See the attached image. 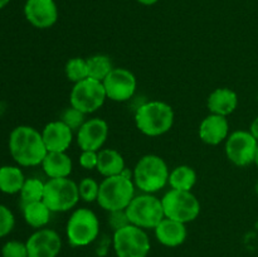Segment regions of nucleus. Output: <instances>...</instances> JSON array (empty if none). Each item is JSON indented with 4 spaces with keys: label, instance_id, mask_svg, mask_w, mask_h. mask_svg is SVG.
Masks as SVG:
<instances>
[{
    "label": "nucleus",
    "instance_id": "nucleus-1",
    "mask_svg": "<svg viewBox=\"0 0 258 257\" xmlns=\"http://www.w3.org/2000/svg\"><path fill=\"white\" fill-rule=\"evenodd\" d=\"M9 153L20 166L40 165L47 155L42 133L28 125L17 126L9 135Z\"/></svg>",
    "mask_w": 258,
    "mask_h": 257
},
{
    "label": "nucleus",
    "instance_id": "nucleus-2",
    "mask_svg": "<svg viewBox=\"0 0 258 257\" xmlns=\"http://www.w3.org/2000/svg\"><path fill=\"white\" fill-rule=\"evenodd\" d=\"M173 107L164 101H148L138 107L135 112V125L141 134L149 138L164 135L174 125Z\"/></svg>",
    "mask_w": 258,
    "mask_h": 257
},
{
    "label": "nucleus",
    "instance_id": "nucleus-3",
    "mask_svg": "<svg viewBox=\"0 0 258 257\" xmlns=\"http://www.w3.org/2000/svg\"><path fill=\"white\" fill-rule=\"evenodd\" d=\"M133 173V180L136 188L143 193L154 194L168 184L170 170L161 156L148 154L139 159Z\"/></svg>",
    "mask_w": 258,
    "mask_h": 257
},
{
    "label": "nucleus",
    "instance_id": "nucleus-4",
    "mask_svg": "<svg viewBox=\"0 0 258 257\" xmlns=\"http://www.w3.org/2000/svg\"><path fill=\"white\" fill-rule=\"evenodd\" d=\"M135 188L133 179L121 174L107 176L100 183L98 206L107 212L123 211L135 197Z\"/></svg>",
    "mask_w": 258,
    "mask_h": 257
},
{
    "label": "nucleus",
    "instance_id": "nucleus-5",
    "mask_svg": "<svg viewBox=\"0 0 258 257\" xmlns=\"http://www.w3.org/2000/svg\"><path fill=\"white\" fill-rule=\"evenodd\" d=\"M100 234V219L90 208H77L72 212L66 226V236L72 247H86Z\"/></svg>",
    "mask_w": 258,
    "mask_h": 257
},
{
    "label": "nucleus",
    "instance_id": "nucleus-6",
    "mask_svg": "<svg viewBox=\"0 0 258 257\" xmlns=\"http://www.w3.org/2000/svg\"><path fill=\"white\" fill-rule=\"evenodd\" d=\"M125 212L130 224L143 229H154L165 218L161 199L149 193L134 197Z\"/></svg>",
    "mask_w": 258,
    "mask_h": 257
},
{
    "label": "nucleus",
    "instance_id": "nucleus-7",
    "mask_svg": "<svg viewBox=\"0 0 258 257\" xmlns=\"http://www.w3.org/2000/svg\"><path fill=\"white\" fill-rule=\"evenodd\" d=\"M80 201L78 184L68 178L48 179L44 185L43 202L52 213L68 212L75 208Z\"/></svg>",
    "mask_w": 258,
    "mask_h": 257
},
{
    "label": "nucleus",
    "instance_id": "nucleus-8",
    "mask_svg": "<svg viewBox=\"0 0 258 257\" xmlns=\"http://www.w3.org/2000/svg\"><path fill=\"white\" fill-rule=\"evenodd\" d=\"M112 246L116 257H148L151 249L150 238L145 229L134 224L113 232Z\"/></svg>",
    "mask_w": 258,
    "mask_h": 257
},
{
    "label": "nucleus",
    "instance_id": "nucleus-9",
    "mask_svg": "<svg viewBox=\"0 0 258 257\" xmlns=\"http://www.w3.org/2000/svg\"><path fill=\"white\" fill-rule=\"evenodd\" d=\"M165 218L189 223L201 214V202L191 191L170 189L161 198Z\"/></svg>",
    "mask_w": 258,
    "mask_h": 257
},
{
    "label": "nucleus",
    "instance_id": "nucleus-10",
    "mask_svg": "<svg viewBox=\"0 0 258 257\" xmlns=\"http://www.w3.org/2000/svg\"><path fill=\"white\" fill-rule=\"evenodd\" d=\"M107 96L103 83L90 77L75 83L70 93L71 106L82 111L86 115L100 110Z\"/></svg>",
    "mask_w": 258,
    "mask_h": 257
},
{
    "label": "nucleus",
    "instance_id": "nucleus-11",
    "mask_svg": "<svg viewBox=\"0 0 258 257\" xmlns=\"http://www.w3.org/2000/svg\"><path fill=\"white\" fill-rule=\"evenodd\" d=\"M258 141L249 131L237 130L226 140L227 159L236 166H248L254 163Z\"/></svg>",
    "mask_w": 258,
    "mask_h": 257
},
{
    "label": "nucleus",
    "instance_id": "nucleus-12",
    "mask_svg": "<svg viewBox=\"0 0 258 257\" xmlns=\"http://www.w3.org/2000/svg\"><path fill=\"white\" fill-rule=\"evenodd\" d=\"M106 96L115 102H125L135 95L138 81L131 71L115 67L102 81Z\"/></svg>",
    "mask_w": 258,
    "mask_h": 257
},
{
    "label": "nucleus",
    "instance_id": "nucleus-13",
    "mask_svg": "<svg viewBox=\"0 0 258 257\" xmlns=\"http://www.w3.org/2000/svg\"><path fill=\"white\" fill-rule=\"evenodd\" d=\"M28 257H57L62 249V238L54 229H37L25 242Z\"/></svg>",
    "mask_w": 258,
    "mask_h": 257
},
{
    "label": "nucleus",
    "instance_id": "nucleus-14",
    "mask_svg": "<svg viewBox=\"0 0 258 257\" xmlns=\"http://www.w3.org/2000/svg\"><path fill=\"white\" fill-rule=\"evenodd\" d=\"M107 121L100 117L86 120L77 131V144L81 150L100 151L108 138Z\"/></svg>",
    "mask_w": 258,
    "mask_h": 257
},
{
    "label": "nucleus",
    "instance_id": "nucleus-15",
    "mask_svg": "<svg viewBox=\"0 0 258 257\" xmlns=\"http://www.w3.org/2000/svg\"><path fill=\"white\" fill-rule=\"evenodd\" d=\"M25 19L38 29H48L58 20V8L54 0H27Z\"/></svg>",
    "mask_w": 258,
    "mask_h": 257
},
{
    "label": "nucleus",
    "instance_id": "nucleus-16",
    "mask_svg": "<svg viewBox=\"0 0 258 257\" xmlns=\"http://www.w3.org/2000/svg\"><path fill=\"white\" fill-rule=\"evenodd\" d=\"M199 138L207 145L216 146L229 136V121L226 116L209 113L199 125Z\"/></svg>",
    "mask_w": 258,
    "mask_h": 257
},
{
    "label": "nucleus",
    "instance_id": "nucleus-17",
    "mask_svg": "<svg viewBox=\"0 0 258 257\" xmlns=\"http://www.w3.org/2000/svg\"><path fill=\"white\" fill-rule=\"evenodd\" d=\"M47 151H67L73 140V131L63 121H50L42 130Z\"/></svg>",
    "mask_w": 258,
    "mask_h": 257
},
{
    "label": "nucleus",
    "instance_id": "nucleus-18",
    "mask_svg": "<svg viewBox=\"0 0 258 257\" xmlns=\"http://www.w3.org/2000/svg\"><path fill=\"white\" fill-rule=\"evenodd\" d=\"M155 237L165 247H178L185 242L188 237V229L185 223L174 221L170 218H164L154 228Z\"/></svg>",
    "mask_w": 258,
    "mask_h": 257
},
{
    "label": "nucleus",
    "instance_id": "nucleus-19",
    "mask_svg": "<svg viewBox=\"0 0 258 257\" xmlns=\"http://www.w3.org/2000/svg\"><path fill=\"white\" fill-rule=\"evenodd\" d=\"M238 106V95L228 87H219L212 91L207 100L209 112L228 117Z\"/></svg>",
    "mask_w": 258,
    "mask_h": 257
},
{
    "label": "nucleus",
    "instance_id": "nucleus-20",
    "mask_svg": "<svg viewBox=\"0 0 258 257\" xmlns=\"http://www.w3.org/2000/svg\"><path fill=\"white\" fill-rule=\"evenodd\" d=\"M40 165L49 179L68 178L73 169L72 159L66 151H48Z\"/></svg>",
    "mask_w": 258,
    "mask_h": 257
},
{
    "label": "nucleus",
    "instance_id": "nucleus-21",
    "mask_svg": "<svg viewBox=\"0 0 258 257\" xmlns=\"http://www.w3.org/2000/svg\"><path fill=\"white\" fill-rule=\"evenodd\" d=\"M125 168V159L116 149H101L98 151V163L96 169L103 178L120 175Z\"/></svg>",
    "mask_w": 258,
    "mask_h": 257
},
{
    "label": "nucleus",
    "instance_id": "nucleus-22",
    "mask_svg": "<svg viewBox=\"0 0 258 257\" xmlns=\"http://www.w3.org/2000/svg\"><path fill=\"white\" fill-rule=\"evenodd\" d=\"M52 211L47 207L43 201L30 202L23 204V217L27 224L33 228H44L50 221Z\"/></svg>",
    "mask_w": 258,
    "mask_h": 257
},
{
    "label": "nucleus",
    "instance_id": "nucleus-23",
    "mask_svg": "<svg viewBox=\"0 0 258 257\" xmlns=\"http://www.w3.org/2000/svg\"><path fill=\"white\" fill-rule=\"evenodd\" d=\"M24 173L19 166L3 165L0 166V191L5 194L20 193L25 181Z\"/></svg>",
    "mask_w": 258,
    "mask_h": 257
},
{
    "label": "nucleus",
    "instance_id": "nucleus-24",
    "mask_svg": "<svg viewBox=\"0 0 258 257\" xmlns=\"http://www.w3.org/2000/svg\"><path fill=\"white\" fill-rule=\"evenodd\" d=\"M197 171L189 165H178L169 174L168 184L171 189L191 191L197 183Z\"/></svg>",
    "mask_w": 258,
    "mask_h": 257
},
{
    "label": "nucleus",
    "instance_id": "nucleus-25",
    "mask_svg": "<svg viewBox=\"0 0 258 257\" xmlns=\"http://www.w3.org/2000/svg\"><path fill=\"white\" fill-rule=\"evenodd\" d=\"M86 59H87L88 76H90V78L100 81V82H102L107 77L108 73L115 68L111 58L106 54H101V53L91 55V57L86 58Z\"/></svg>",
    "mask_w": 258,
    "mask_h": 257
},
{
    "label": "nucleus",
    "instance_id": "nucleus-26",
    "mask_svg": "<svg viewBox=\"0 0 258 257\" xmlns=\"http://www.w3.org/2000/svg\"><path fill=\"white\" fill-rule=\"evenodd\" d=\"M64 73L68 81L73 83L81 82V81L88 78V66L87 59L82 57H73L67 60L64 66Z\"/></svg>",
    "mask_w": 258,
    "mask_h": 257
},
{
    "label": "nucleus",
    "instance_id": "nucleus-27",
    "mask_svg": "<svg viewBox=\"0 0 258 257\" xmlns=\"http://www.w3.org/2000/svg\"><path fill=\"white\" fill-rule=\"evenodd\" d=\"M44 185L45 183L38 178H28L25 179L23 188L20 190V199L23 204L30 203V202L43 201L44 196Z\"/></svg>",
    "mask_w": 258,
    "mask_h": 257
},
{
    "label": "nucleus",
    "instance_id": "nucleus-28",
    "mask_svg": "<svg viewBox=\"0 0 258 257\" xmlns=\"http://www.w3.org/2000/svg\"><path fill=\"white\" fill-rule=\"evenodd\" d=\"M78 191H80V198L86 203L97 202L98 193H100V183L96 179L86 176L78 184Z\"/></svg>",
    "mask_w": 258,
    "mask_h": 257
},
{
    "label": "nucleus",
    "instance_id": "nucleus-29",
    "mask_svg": "<svg viewBox=\"0 0 258 257\" xmlns=\"http://www.w3.org/2000/svg\"><path fill=\"white\" fill-rule=\"evenodd\" d=\"M59 120L63 121L75 133V131L80 130L81 126L86 122V113L70 106V107L63 110V112L60 113Z\"/></svg>",
    "mask_w": 258,
    "mask_h": 257
},
{
    "label": "nucleus",
    "instance_id": "nucleus-30",
    "mask_svg": "<svg viewBox=\"0 0 258 257\" xmlns=\"http://www.w3.org/2000/svg\"><path fill=\"white\" fill-rule=\"evenodd\" d=\"M15 226L13 212L4 204H0V238L8 236Z\"/></svg>",
    "mask_w": 258,
    "mask_h": 257
},
{
    "label": "nucleus",
    "instance_id": "nucleus-31",
    "mask_svg": "<svg viewBox=\"0 0 258 257\" xmlns=\"http://www.w3.org/2000/svg\"><path fill=\"white\" fill-rule=\"evenodd\" d=\"M3 257H28V248L24 242L8 241L2 248Z\"/></svg>",
    "mask_w": 258,
    "mask_h": 257
},
{
    "label": "nucleus",
    "instance_id": "nucleus-32",
    "mask_svg": "<svg viewBox=\"0 0 258 257\" xmlns=\"http://www.w3.org/2000/svg\"><path fill=\"white\" fill-rule=\"evenodd\" d=\"M108 213H110L108 214V224H110L111 228L113 229V232L122 228V227L127 226V224H130L125 209H123V211L108 212Z\"/></svg>",
    "mask_w": 258,
    "mask_h": 257
},
{
    "label": "nucleus",
    "instance_id": "nucleus-33",
    "mask_svg": "<svg viewBox=\"0 0 258 257\" xmlns=\"http://www.w3.org/2000/svg\"><path fill=\"white\" fill-rule=\"evenodd\" d=\"M98 151L82 150L80 155V165L86 170H92L97 168Z\"/></svg>",
    "mask_w": 258,
    "mask_h": 257
},
{
    "label": "nucleus",
    "instance_id": "nucleus-34",
    "mask_svg": "<svg viewBox=\"0 0 258 257\" xmlns=\"http://www.w3.org/2000/svg\"><path fill=\"white\" fill-rule=\"evenodd\" d=\"M249 133L252 134V135L254 136V139L258 141V116L257 117L253 118V121L251 122V125H249Z\"/></svg>",
    "mask_w": 258,
    "mask_h": 257
},
{
    "label": "nucleus",
    "instance_id": "nucleus-35",
    "mask_svg": "<svg viewBox=\"0 0 258 257\" xmlns=\"http://www.w3.org/2000/svg\"><path fill=\"white\" fill-rule=\"evenodd\" d=\"M136 2L140 3V4H143V5H146V7H150V5L156 4L159 0H136Z\"/></svg>",
    "mask_w": 258,
    "mask_h": 257
},
{
    "label": "nucleus",
    "instance_id": "nucleus-36",
    "mask_svg": "<svg viewBox=\"0 0 258 257\" xmlns=\"http://www.w3.org/2000/svg\"><path fill=\"white\" fill-rule=\"evenodd\" d=\"M10 0H0V9H3V8L7 7L8 4H9Z\"/></svg>",
    "mask_w": 258,
    "mask_h": 257
},
{
    "label": "nucleus",
    "instance_id": "nucleus-37",
    "mask_svg": "<svg viewBox=\"0 0 258 257\" xmlns=\"http://www.w3.org/2000/svg\"><path fill=\"white\" fill-rule=\"evenodd\" d=\"M256 164V166L258 168V148H257V151H256V156H254V163Z\"/></svg>",
    "mask_w": 258,
    "mask_h": 257
},
{
    "label": "nucleus",
    "instance_id": "nucleus-38",
    "mask_svg": "<svg viewBox=\"0 0 258 257\" xmlns=\"http://www.w3.org/2000/svg\"><path fill=\"white\" fill-rule=\"evenodd\" d=\"M254 191H256V194L258 197V179L256 180V184H254Z\"/></svg>",
    "mask_w": 258,
    "mask_h": 257
}]
</instances>
